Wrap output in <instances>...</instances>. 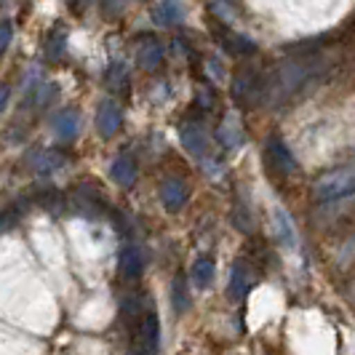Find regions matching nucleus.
<instances>
[{
	"label": "nucleus",
	"instance_id": "nucleus-17",
	"mask_svg": "<svg viewBox=\"0 0 355 355\" xmlns=\"http://www.w3.org/2000/svg\"><path fill=\"white\" fill-rule=\"evenodd\" d=\"M214 275H216V265H214L211 257H200L196 265H193V284H196L198 288L211 286Z\"/></svg>",
	"mask_w": 355,
	"mask_h": 355
},
{
	"label": "nucleus",
	"instance_id": "nucleus-13",
	"mask_svg": "<svg viewBox=\"0 0 355 355\" xmlns=\"http://www.w3.org/2000/svg\"><path fill=\"white\" fill-rule=\"evenodd\" d=\"M179 137H182L184 147H187L193 155H206V147H209V142H206V134L200 131V125L182 123V128H179Z\"/></svg>",
	"mask_w": 355,
	"mask_h": 355
},
{
	"label": "nucleus",
	"instance_id": "nucleus-11",
	"mask_svg": "<svg viewBox=\"0 0 355 355\" xmlns=\"http://www.w3.org/2000/svg\"><path fill=\"white\" fill-rule=\"evenodd\" d=\"M144 270V257L139 249H134V246H125L121 254H118V272L128 278V281H134V278H139Z\"/></svg>",
	"mask_w": 355,
	"mask_h": 355
},
{
	"label": "nucleus",
	"instance_id": "nucleus-12",
	"mask_svg": "<svg viewBox=\"0 0 355 355\" xmlns=\"http://www.w3.org/2000/svg\"><path fill=\"white\" fill-rule=\"evenodd\" d=\"M139 337H142V350H150L155 353L158 350V339H160V326H158V315L153 310L144 313L142 323H139Z\"/></svg>",
	"mask_w": 355,
	"mask_h": 355
},
{
	"label": "nucleus",
	"instance_id": "nucleus-18",
	"mask_svg": "<svg viewBox=\"0 0 355 355\" xmlns=\"http://www.w3.org/2000/svg\"><path fill=\"white\" fill-rule=\"evenodd\" d=\"M216 137H219V144H222L225 150H235L238 144L243 142V134H241V128L235 125V121H225Z\"/></svg>",
	"mask_w": 355,
	"mask_h": 355
},
{
	"label": "nucleus",
	"instance_id": "nucleus-14",
	"mask_svg": "<svg viewBox=\"0 0 355 355\" xmlns=\"http://www.w3.org/2000/svg\"><path fill=\"white\" fill-rule=\"evenodd\" d=\"M249 272H246V262H235L232 265V272H230V286H227V291H230V300L235 302H241L246 294H249Z\"/></svg>",
	"mask_w": 355,
	"mask_h": 355
},
{
	"label": "nucleus",
	"instance_id": "nucleus-10",
	"mask_svg": "<svg viewBox=\"0 0 355 355\" xmlns=\"http://www.w3.org/2000/svg\"><path fill=\"white\" fill-rule=\"evenodd\" d=\"M160 200H163V206H166L168 211H179V209L187 203V184H184L182 179H168V182H163V187H160Z\"/></svg>",
	"mask_w": 355,
	"mask_h": 355
},
{
	"label": "nucleus",
	"instance_id": "nucleus-1",
	"mask_svg": "<svg viewBox=\"0 0 355 355\" xmlns=\"http://www.w3.org/2000/svg\"><path fill=\"white\" fill-rule=\"evenodd\" d=\"M313 64L302 62V59H284L281 64H275L272 72L265 75V91H262V105L267 107H281L288 102L297 91L307 86L313 80Z\"/></svg>",
	"mask_w": 355,
	"mask_h": 355
},
{
	"label": "nucleus",
	"instance_id": "nucleus-3",
	"mask_svg": "<svg viewBox=\"0 0 355 355\" xmlns=\"http://www.w3.org/2000/svg\"><path fill=\"white\" fill-rule=\"evenodd\" d=\"M262 91H265V75L254 67H241L232 80V96L238 105H262Z\"/></svg>",
	"mask_w": 355,
	"mask_h": 355
},
{
	"label": "nucleus",
	"instance_id": "nucleus-21",
	"mask_svg": "<svg viewBox=\"0 0 355 355\" xmlns=\"http://www.w3.org/2000/svg\"><path fill=\"white\" fill-rule=\"evenodd\" d=\"M182 297H187V291L182 288V278H177V281H174V310H177V313H184V310L190 307L187 302H182Z\"/></svg>",
	"mask_w": 355,
	"mask_h": 355
},
{
	"label": "nucleus",
	"instance_id": "nucleus-24",
	"mask_svg": "<svg viewBox=\"0 0 355 355\" xmlns=\"http://www.w3.org/2000/svg\"><path fill=\"white\" fill-rule=\"evenodd\" d=\"M70 3H75V0H70Z\"/></svg>",
	"mask_w": 355,
	"mask_h": 355
},
{
	"label": "nucleus",
	"instance_id": "nucleus-20",
	"mask_svg": "<svg viewBox=\"0 0 355 355\" xmlns=\"http://www.w3.org/2000/svg\"><path fill=\"white\" fill-rule=\"evenodd\" d=\"M64 35L59 33V35H51V40H49V46H46V53H49V59H59L62 53H64Z\"/></svg>",
	"mask_w": 355,
	"mask_h": 355
},
{
	"label": "nucleus",
	"instance_id": "nucleus-19",
	"mask_svg": "<svg viewBox=\"0 0 355 355\" xmlns=\"http://www.w3.org/2000/svg\"><path fill=\"white\" fill-rule=\"evenodd\" d=\"M62 155H59V153H40V160H37L35 163V171L37 174H43V177H46V174H51V171H56V168H59V166H62Z\"/></svg>",
	"mask_w": 355,
	"mask_h": 355
},
{
	"label": "nucleus",
	"instance_id": "nucleus-8",
	"mask_svg": "<svg viewBox=\"0 0 355 355\" xmlns=\"http://www.w3.org/2000/svg\"><path fill=\"white\" fill-rule=\"evenodd\" d=\"M160 62H163V43L153 35L142 37V43L137 46V64L142 70H155Z\"/></svg>",
	"mask_w": 355,
	"mask_h": 355
},
{
	"label": "nucleus",
	"instance_id": "nucleus-4",
	"mask_svg": "<svg viewBox=\"0 0 355 355\" xmlns=\"http://www.w3.org/2000/svg\"><path fill=\"white\" fill-rule=\"evenodd\" d=\"M265 163L270 171H275V174H281V177H288V174H294L297 171V158H294V153H291V147L281 139V137H267L265 142Z\"/></svg>",
	"mask_w": 355,
	"mask_h": 355
},
{
	"label": "nucleus",
	"instance_id": "nucleus-15",
	"mask_svg": "<svg viewBox=\"0 0 355 355\" xmlns=\"http://www.w3.org/2000/svg\"><path fill=\"white\" fill-rule=\"evenodd\" d=\"M275 235H278V241L284 243L286 249H297V227H294L291 216L284 209L275 211Z\"/></svg>",
	"mask_w": 355,
	"mask_h": 355
},
{
	"label": "nucleus",
	"instance_id": "nucleus-22",
	"mask_svg": "<svg viewBox=\"0 0 355 355\" xmlns=\"http://www.w3.org/2000/svg\"><path fill=\"white\" fill-rule=\"evenodd\" d=\"M11 37H14V27H11V21H0V53L8 49Z\"/></svg>",
	"mask_w": 355,
	"mask_h": 355
},
{
	"label": "nucleus",
	"instance_id": "nucleus-9",
	"mask_svg": "<svg viewBox=\"0 0 355 355\" xmlns=\"http://www.w3.org/2000/svg\"><path fill=\"white\" fill-rule=\"evenodd\" d=\"M110 174H112V179H115L121 187H134V182H137V174H139V168H137V160L131 158L128 153H121L118 158L112 160V166H110Z\"/></svg>",
	"mask_w": 355,
	"mask_h": 355
},
{
	"label": "nucleus",
	"instance_id": "nucleus-5",
	"mask_svg": "<svg viewBox=\"0 0 355 355\" xmlns=\"http://www.w3.org/2000/svg\"><path fill=\"white\" fill-rule=\"evenodd\" d=\"M123 123V112H121V107L115 105L112 99H105L99 110H96V131H99V137H115L118 134V128Z\"/></svg>",
	"mask_w": 355,
	"mask_h": 355
},
{
	"label": "nucleus",
	"instance_id": "nucleus-7",
	"mask_svg": "<svg viewBox=\"0 0 355 355\" xmlns=\"http://www.w3.org/2000/svg\"><path fill=\"white\" fill-rule=\"evenodd\" d=\"M80 134V115L75 110H62L53 118V137L59 142H72Z\"/></svg>",
	"mask_w": 355,
	"mask_h": 355
},
{
	"label": "nucleus",
	"instance_id": "nucleus-2",
	"mask_svg": "<svg viewBox=\"0 0 355 355\" xmlns=\"http://www.w3.org/2000/svg\"><path fill=\"white\" fill-rule=\"evenodd\" d=\"M310 196L315 203H337V200L355 196V160L315 179Z\"/></svg>",
	"mask_w": 355,
	"mask_h": 355
},
{
	"label": "nucleus",
	"instance_id": "nucleus-23",
	"mask_svg": "<svg viewBox=\"0 0 355 355\" xmlns=\"http://www.w3.org/2000/svg\"><path fill=\"white\" fill-rule=\"evenodd\" d=\"M8 96H11V89H8L6 83H0V112H3L6 105H8Z\"/></svg>",
	"mask_w": 355,
	"mask_h": 355
},
{
	"label": "nucleus",
	"instance_id": "nucleus-16",
	"mask_svg": "<svg viewBox=\"0 0 355 355\" xmlns=\"http://www.w3.org/2000/svg\"><path fill=\"white\" fill-rule=\"evenodd\" d=\"M182 17H184V8H182L179 0H163L158 6V11H155V21L160 27H174V24L182 21Z\"/></svg>",
	"mask_w": 355,
	"mask_h": 355
},
{
	"label": "nucleus",
	"instance_id": "nucleus-6",
	"mask_svg": "<svg viewBox=\"0 0 355 355\" xmlns=\"http://www.w3.org/2000/svg\"><path fill=\"white\" fill-rule=\"evenodd\" d=\"M214 33L219 37V43L225 46V51L232 53V56H249V53H257V43L246 35H238V33H232L230 27H214Z\"/></svg>",
	"mask_w": 355,
	"mask_h": 355
}]
</instances>
